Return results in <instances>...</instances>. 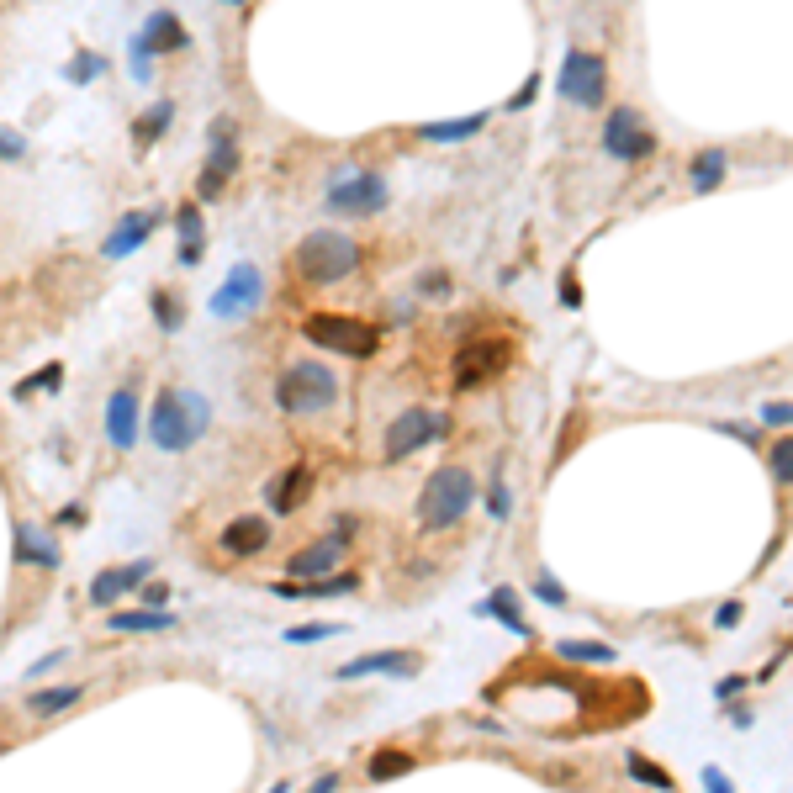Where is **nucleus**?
Segmentation results:
<instances>
[{"label": "nucleus", "instance_id": "nucleus-1", "mask_svg": "<svg viewBox=\"0 0 793 793\" xmlns=\"http://www.w3.org/2000/svg\"><path fill=\"white\" fill-rule=\"evenodd\" d=\"M212 429V397L191 392V386H164L149 408V439L164 455H186L196 439Z\"/></svg>", "mask_w": 793, "mask_h": 793}, {"label": "nucleus", "instance_id": "nucleus-2", "mask_svg": "<svg viewBox=\"0 0 793 793\" xmlns=\"http://www.w3.org/2000/svg\"><path fill=\"white\" fill-rule=\"evenodd\" d=\"M360 260H365L360 238H349L344 228H312V233L297 238V249L286 254L291 275H297V281H307V286L349 281V275L360 270Z\"/></svg>", "mask_w": 793, "mask_h": 793}, {"label": "nucleus", "instance_id": "nucleus-3", "mask_svg": "<svg viewBox=\"0 0 793 793\" xmlns=\"http://www.w3.org/2000/svg\"><path fill=\"white\" fill-rule=\"evenodd\" d=\"M476 503V476L466 466H439L418 492V529H455Z\"/></svg>", "mask_w": 793, "mask_h": 793}, {"label": "nucleus", "instance_id": "nucleus-4", "mask_svg": "<svg viewBox=\"0 0 793 793\" xmlns=\"http://www.w3.org/2000/svg\"><path fill=\"white\" fill-rule=\"evenodd\" d=\"M302 339L318 344L323 355H344V360H371L381 349V328L355 318V312H307L302 318Z\"/></svg>", "mask_w": 793, "mask_h": 793}, {"label": "nucleus", "instance_id": "nucleus-5", "mask_svg": "<svg viewBox=\"0 0 793 793\" xmlns=\"http://www.w3.org/2000/svg\"><path fill=\"white\" fill-rule=\"evenodd\" d=\"M275 402H281V413H323L339 402V376L328 371L323 360H291L281 376H275Z\"/></svg>", "mask_w": 793, "mask_h": 793}, {"label": "nucleus", "instance_id": "nucleus-6", "mask_svg": "<svg viewBox=\"0 0 793 793\" xmlns=\"http://www.w3.org/2000/svg\"><path fill=\"white\" fill-rule=\"evenodd\" d=\"M450 434V418L439 413V408H402L392 423H386V439H381V460L386 466H397V460H408V455H418L423 445H439V439Z\"/></svg>", "mask_w": 793, "mask_h": 793}, {"label": "nucleus", "instance_id": "nucleus-7", "mask_svg": "<svg viewBox=\"0 0 793 793\" xmlns=\"http://www.w3.org/2000/svg\"><path fill=\"white\" fill-rule=\"evenodd\" d=\"M339 529H328V534H318L312 545H302V550H291L286 556V582H312V577H334V571L349 561V540H355V519H334Z\"/></svg>", "mask_w": 793, "mask_h": 793}, {"label": "nucleus", "instance_id": "nucleus-8", "mask_svg": "<svg viewBox=\"0 0 793 793\" xmlns=\"http://www.w3.org/2000/svg\"><path fill=\"white\" fill-rule=\"evenodd\" d=\"M508 365H513V339H503V334H476V339L460 344V355H455V386H460V392L487 386V381L503 376Z\"/></svg>", "mask_w": 793, "mask_h": 793}, {"label": "nucleus", "instance_id": "nucleus-9", "mask_svg": "<svg viewBox=\"0 0 793 793\" xmlns=\"http://www.w3.org/2000/svg\"><path fill=\"white\" fill-rule=\"evenodd\" d=\"M260 302H265V270L249 265V260H238V265L223 275V286L212 291V318L238 323V318H249Z\"/></svg>", "mask_w": 793, "mask_h": 793}, {"label": "nucleus", "instance_id": "nucleus-10", "mask_svg": "<svg viewBox=\"0 0 793 793\" xmlns=\"http://www.w3.org/2000/svg\"><path fill=\"white\" fill-rule=\"evenodd\" d=\"M603 90H608V69L598 53L587 48H571L561 59V75H556V96L571 106H603Z\"/></svg>", "mask_w": 793, "mask_h": 793}, {"label": "nucleus", "instance_id": "nucleus-11", "mask_svg": "<svg viewBox=\"0 0 793 793\" xmlns=\"http://www.w3.org/2000/svg\"><path fill=\"white\" fill-rule=\"evenodd\" d=\"M212 149H207V164L196 175V201H217L228 191V180L238 175V138H233V117H217L212 122Z\"/></svg>", "mask_w": 793, "mask_h": 793}, {"label": "nucleus", "instance_id": "nucleus-12", "mask_svg": "<svg viewBox=\"0 0 793 793\" xmlns=\"http://www.w3.org/2000/svg\"><path fill=\"white\" fill-rule=\"evenodd\" d=\"M598 143H603V154H608V159L635 164V159H651L656 133L635 117V106H614V112H608V122H603V138H598Z\"/></svg>", "mask_w": 793, "mask_h": 793}, {"label": "nucleus", "instance_id": "nucleus-13", "mask_svg": "<svg viewBox=\"0 0 793 793\" xmlns=\"http://www.w3.org/2000/svg\"><path fill=\"white\" fill-rule=\"evenodd\" d=\"M386 201H392L386 180L376 170H355V175L334 180V191H328V212H339V217H376Z\"/></svg>", "mask_w": 793, "mask_h": 793}, {"label": "nucleus", "instance_id": "nucleus-14", "mask_svg": "<svg viewBox=\"0 0 793 793\" xmlns=\"http://www.w3.org/2000/svg\"><path fill=\"white\" fill-rule=\"evenodd\" d=\"M159 571V561H127V566H106V571H96V582H90V593H85V603L90 608H117L122 598H133L143 582H149Z\"/></svg>", "mask_w": 793, "mask_h": 793}, {"label": "nucleus", "instance_id": "nucleus-15", "mask_svg": "<svg viewBox=\"0 0 793 793\" xmlns=\"http://www.w3.org/2000/svg\"><path fill=\"white\" fill-rule=\"evenodd\" d=\"M270 534H275V524L265 513H238V519H228L217 529V550H223L228 561H254L270 545Z\"/></svg>", "mask_w": 793, "mask_h": 793}, {"label": "nucleus", "instance_id": "nucleus-16", "mask_svg": "<svg viewBox=\"0 0 793 793\" xmlns=\"http://www.w3.org/2000/svg\"><path fill=\"white\" fill-rule=\"evenodd\" d=\"M138 423H143V397L133 381H122L112 397H106V445L112 450H133L138 445Z\"/></svg>", "mask_w": 793, "mask_h": 793}, {"label": "nucleus", "instance_id": "nucleus-17", "mask_svg": "<svg viewBox=\"0 0 793 793\" xmlns=\"http://www.w3.org/2000/svg\"><path fill=\"white\" fill-rule=\"evenodd\" d=\"M312 487H318V482H312V466H302V460H297V466H281L265 482V503H270L275 519H291L297 508H307Z\"/></svg>", "mask_w": 793, "mask_h": 793}, {"label": "nucleus", "instance_id": "nucleus-18", "mask_svg": "<svg viewBox=\"0 0 793 793\" xmlns=\"http://www.w3.org/2000/svg\"><path fill=\"white\" fill-rule=\"evenodd\" d=\"M11 561L16 566H38V571H59L64 550L53 545V534H43L38 524H11Z\"/></svg>", "mask_w": 793, "mask_h": 793}, {"label": "nucleus", "instance_id": "nucleus-19", "mask_svg": "<svg viewBox=\"0 0 793 793\" xmlns=\"http://www.w3.org/2000/svg\"><path fill=\"white\" fill-rule=\"evenodd\" d=\"M159 223H164V212H127L122 223H117L112 233H106L101 254H106V260H127V254H138L143 244H149Z\"/></svg>", "mask_w": 793, "mask_h": 793}, {"label": "nucleus", "instance_id": "nucleus-20", "mask_svg": "<svg viewBox=\"0 0 793 793\" xmlns=\"http://www.w3.org/2000/svg\"><path fill=\"white\" fill-rule=\"evenodd\" d=\"M418 672V651H371V656H355L334 672L339 682H355V677H413Z\"/></svg>", "mask_w": 793, "mask_h": 793}, {"label": "nucleus", "instance_id": "nucleus-21", "mask_svg": "<svg viewBox=\"0 0 793 793\" xmlns=\"http://www.w3.org/2000/svg\"><path fill=\"white\" fill-rule=\"evenodd\" d=\"M360 587V577L355 571H334V577H312V582H275L270 593L275 598H286V603H318V598H344V593H355Z\"/></svg>", "mask_w": 793, "mask_h": 793}, {"label": "nucleus", "instance_id": "nucleus-22", "mask_svg": "<svg viewBox=\"0 0 793 793\" xmlns=\"http://www.w3.org/2000/svg\"><path fill=\"white\" fill-rule=\"evenodd\" d=\"M133 43H143L154 59H170L175 48H186V27H180L175 11H149V16H143V27L133 32Z\"/></svg>", "mask_w": 793, "mask_h": 793}, {"label": "nucleus", "instance_id": "nucleus-23", "mask_svg": "<svg viewBox=\"0 0 793 793\" xmlns=\"http://www.w3.org/2000/svg\"><path fill=\"white\" fill-rule=\"evenodd\" d=\"M175 238H180V265H201L207 254V223H201V201H180L175 207Z\"/></svg>", "mask_w": 793, "mask_h": 793}, {"label": "nucleus", "instance_id": "nucleus-24", "mask_svg": "<svg viewBox=\"0 0 793 793\" xmlns=\"http://www.w3.org/2000/svg\"><path fill=\"white\" fill-rule=\"evenodd\" d=\"M106 624L117 635H159V630H175V614L170 608H112Z\"/></svg>", "mask_w": 793, "mask_h": 793}, {"label": "nucleus", "instance_id": "nucleus-25", "mask_svg": "<svg viewBox=\"0 0 793 793\" xmlns=\"http://www.w3.org/2000/svg\"><path fill=\"white\" fill-rule=\"evenodd\" d=\"M476 614H487V619H503L513 635L519 640H529L534 630H529V619L519 614V593H513V587H497V593H487L482 603H476Z\"/></svg>", "mask_w": 793, "mask_h": 793}, {"label": "nucleus", "instance_id": "nucleus-26", "mask_svg": "<svg viewBox=\"0 0 793 793\" xmlns=\"http://www.w3.org/2000/svg\"><path fill=\"white\" fill-rule=\"evenodd\" d=\"M80 698H85V682H53V688H43V693H27V709L38 719H48V714L75 709Z\"/></svg>", "mask_w": 793, "mask_h": 793}, {"label": "nucleus", "instance_id": "nucleus-27", "mask_svg": "<svg viewBox=\"0 0 793 793\" xmlns=\"http://www.w3.org/2000/svg\"><path fill=\"white\" fill-rule=\"evenodd\" d=\"M487 127V112H476V117H455V122H423L418 127V143H466V138H476Z\"/></svg>", "mask_w": 793, "mask_h": 793}, {"label": "nucleus", "instance_id": "nucleus-28", "mask_svg": "<svg viewBox=\"0 0 793 793\" xmlns=\"http://www.w3.org/2000/svg\"><path fill=\"white\" fill-rule=\"evenodd\" d=\"M556 656L571 667H608L614 661V645L608 640H556Z\"/></svg>", "mask_w": 793, "mask_h": 793}, {"label": "nucleus", "instance_id": "nucleus-29", "mask_svg": "<svg viewBox=\"0 0 793 793\" xmlns=\"http://www.w3.org/2000/svg\"><path fill=\"white\" fill-rule=\"evenodd\" d=\"M170 122H175V101H154L149 112H143L138 122H133V138H138V149H154V143L170 133Z\"/></svg>", "mask_w": 793, "mask_h": 793}, {"label": "nucleus", "instance_id": "nucleus-30", "mask_svg": "<svg viewBox=\"0 0 793 793\" xmlns=\"http://www.w3.org/2000/svg\"><path fill=\"white\" fill-rule=\"evenodd\" d=\"M418 767V756L413 751H397V746H386V751H376L371 756V783H392V778H408V772Z\"/></svg>", "mask_w": 793, "mask_h": 793}, {"label": "nucleus", "instance_id": "nucleus-31", "mask_svg": "<svg viewBox=\"0 0 793 793\" xmlns=\"http://www.w3.org/2000/svg\"><path fill=\"white\" fill-rule=\"evenodd\" d=\"M719 180H725V154H719V149H704V154L693 159V191L709 196Z\"/></svg>", "mask_w": 793, "mask_h": 793}, {"label": "nucleus", "instance_id": "nucleus-32", "mask_svg": "<svg viewBox=\"0 0 793 793\" xmlns=\"http://www.w3.org/2000/svg\"><path fill=\"white\" fill-rule=\"evenodd\" d=\"M101 75H106V59H101V53H90V48L64 64V80L69 85H90V80H101Z\"/></svg>", "mask_w": 793, "mask_h": 793}, {"label": "nucleus", "instance_id": "nucleus-33", "mask_svg": "<svg viewBox=\"0 0 793 793\" xmlns=\"http://www.w3.org/2000/svg\"><path fill=\"white\" fill-rule=\"evenodd\" d=\"M339 630H344V624H334V619H323V624H291L281 640L286 645H323V640H334Z\"/></svg>", "mask_w": 793, "mask_h": 793}, {"label": "nucleus", "instance_id": "nucleus-34", "mask_svg": "<svg viewBox=\"0 0 793 793\" xmlns=\"http://www.w3.org/2000/svg\"><path fill=\"white\" fill-rule=\"evenodd\" d=\"M630 772H635V778H640L645 788H656V793H667V788H672V772H667V767H656L651 756H640V751H630Z\"/></svg>", "mask_w": 793, "mask_h": 793}, {"label": "nucleus", "instance_id": "nucleus-35", "mask_svg": "<svg viewBox=\"0 0 793 793\" xmlns=\"http://www.w3.org/2000/svg\"><path fill=\"white\" fill-rule=\"evenodd\" d=\"M149 307H154V323L164 328V334H175V328L186 323V312H180V297H170V291H154Z\"/></svg>", "mask_w": 793, "mask_h": 793}, {"label": "nucleus", "instance_id": "nucleus-36", "mask_svg": "<svg viewBox=\"0 0 793 793\" xmlns=\"http://www.w3.org/2000/svg\"><path fill=\"white\" fill-rule=\"evenodd\" d=\"M767 460H772V476H778V487H793V434H788V439H778Z\"/></svg>", "mask_w": 793, "mask_h": 793}, {"label": "nucleus", "instance_id": "nucleus-37", "mask_svg": "<svg viewBox=\"0 0 793 793\" xmlns=\"http://www.w3.org/2000/svg\"><path fill=\"white\" fill-rule=\"evenodd\" d=\"M64 381V365H48V371H38V376H27L22 386H16V397H32V392H53V386Z\"/></svg>", "mask_w": 793, "mask_h": 793}, {"label": "nucleus", "instance_id": "nucleus-38", "mask_svg": "<svg viewBox=\"0 0 793 793\" xmlns=\"http://www.w3.org/2000/svg\"><path fill=\"white\" fill-rule=\"evenodd\" d=\"M534 598L550 603V608H566V587L556 577H534Z\"/></svg>", "mask_w": 793, "mask_h": 793}, {"label": "nucleus", "instance_id": "nucleus-39", "mask_svg": "<svg viewBox=\"0 0 793 793\" xmlns=\"http://www.w3.org/2000/svg\"><path fill=\"white\" fill-rule=\"evenodd\" d=\"M138 598H143V608H164V603H170V582H154L149 577V582L138 587Z\"/></svg>", "mask_w": 793, "mask_h": 793}, {"label": "nucleus", "instance_id": "nucleus-40", "mask_svg": "<svg viewBox=\"0 0 793 793\" xmlns=\"http://www.w3.org/2000/svg\"><path fill=\"white\" fill-rule=\"evenodd\" d=\"M27 154V138L16 127H0V159H22Z\"/></svg>", "mask_w": 793, "mask_h": 793}, {"label": "nucleus", "instance_id": "nucleus-41", "mask_svg": "<svg viewBox=\"0 0 793 793\" xmlns=\"http://www.w3.org/2000/svg\"><path fill=\"white\" fill-rule=\"evenodd\" d=\"M53 524H59V529H85V508L80 503H64L59 513H53Z\"/></svg>", "mask_w": 793, "mask_h": 793}, {"label": "nucleus", "instance_id": "nucleus-42", "mask_svg": "<svg viewBox=\"0 0 793 793\" xmlns=\"http://www.w3.org/2000/svg\"><path fill=\"white\" fill-rule=\"evenodd\" d=\"M534 96H540V69H534V75H529V80H524V85H519V96H513V101H508V106H513V112H524V106H529V101H534Z\"/></svg>", "mask_w": 793, "mask_h": 793}, {"label": "nucleus", "instance_id": "nucleus-43", "mask_svg": "<svg viewBox=\"0 0 793 793\" xmlns=\"http://www.w3.org/2000/svg\"><path fill=\"white\" fill-rule=\"evenodd\" d=\"M487 508H492V519H508V508H513V497H508V487L497 482L492 487V497H487Z\"/></svg>", "mask_w": 793, "mask_h": 793}, {"label": "nucleus", "instance_id": "nucleus-44", "mask_svg": "<svg viewBox=\"0 0 793 793\" xmlns=\"http://www.w3.org/2000/svg\"><path fill=\"white\" fill-rule=\"evenodd\" d=\"M762 423H793V402H767Z\"/></svg>", "mask_w": 793, "mask_h": 793}, {"label": "nucleus", "instance_id": "nucleus-45", "mask_svg": "<svg viewBox=\"0 0 793 793\" xmlns=\"http://www.w3.org/2000/svg\"><path fill=\"white\" fill-rule=\"evenodd\" d=\"M59 661H64V651H48L43 661H32V667H27V682H38L43 672H53V667H59Z\"/></svg>", "mask_w": 793, "mask_h": 793}, {"label": "nucleus", "instance_id": "nucleus-46", "mask_svg": "<svg viewBox=\"0 0 793 793\" xmlns=\"http://www.w3.org/2000/svg\"><path fill=\"white\" fill-rule=\"evenodd\" d=\"M704 793H735V788H730V778H725L719 767H709V772H704Z\"/></svg>", "mask_w": 793, "mask_h": 793}, {"label": "nucleus", "instance_id": "nucleus-47", "mask_svg": "<svg viewBox=\"0 0 793 793\" xmlns=\"http://www.w3.org/2000/svg\"><path fill=\"white\" fill-rule=\"evenodd\" d=\"M339 788V772H318V778L307 783V793H334Z\"/></svg>", "mask_w": 793, "mask_h": 793}, {"label": "nucleus", "instance_id": "nucleus-48", "mask_svg": "<svg viewBox=\"0 0 793 793\" xmlns=\"http://www.w3.org/2000/svg\"><path fill=\"white\" fill-rule=\"evenodd\" d=\"M714 624H725V630H730V624H741V603H725V608L714 614Z\"/></svg>", "mask_w": 793, "mask_h": 793}, {"label": "nucleus", "instance_id": "nucleus-49", "mask_svg": "<svg viewBox=\"0 0 793 793\" xmlns=\"http://www.w3.org/2000/svg\"><path fill=\"white\" fill-rule=\"evenodd\" d=\"M423 291H429V297H445L450 281H445V275H429V281H423Z\"/></svg>", "mask_w": 793, "mask_h": 793}, {"label": "nucleus", "instance_id": "nucleus-50", "mask_svg": "<svg viewBox=\"0 0 793 793\" xmlns=\"http://www.w3.org/2000/svg\"><path fill=\"white\" fill-rule=\"evenodd\" d=\"M741 688H746V677H725V682H719V698H735Z\"/></svg>", "mask_w": 793, "mask_h": 793}, {"label": "nucleus", "instance_id": "nucleus-51", "mask_svg": "<svg viewBox=\"0 0 793 793\" xmlns=\"http://www.w3.org/2000/svg\"><path fill=\"white\" fill-rule=\"evenodd\" d=\"M217 6H254V0H217Z\"/></svg>", "mask_w": 793, "mask_h": 793}]
</instances>
